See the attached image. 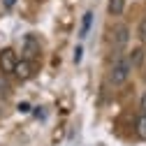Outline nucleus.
<instances>
[{
  "label": "nucleus",
  "instance_id": "2eb2a0df",
  "mask_svg": "<svg viewBox=\"0 0 146 146\" xmlns=\"http://www.w3.org/2000/svg\"><path fill=\"white\" fill-rule=\"evenodd\" d=\"M144 77H146V74H144Z\"/></svg>",
  "mask_w": 146,
  "mask_h": 146
},
{
  "label": "nucleus",
  "instance_id": "423d86ee",
  "mask_svg": "<svg viewBox=\"0 0 146 146\" xmlns=\"http://www.w3.org/2000/svg\"><path fill=\"white\" fill-rule=\"evenodd\" d=\"M123 7H125V0H109V14L111 16H118V14H123Z\"/></svg>",
  "mask_w": 146,
  "mask_h": 146
},
{
  "label": "nucleus",
  "instance_id": "9d476101",
  "mask_svg": "<svg viewBox=\"0 0 146 146\" xmlns=\"http://www.w3.org/2000/svg\"><path fill=\"white\" fill-rule=\"evenodd\" d=\"M137 37H139V42H141V44H146V19H141V21H139Z\"/></svg>",
  "mask_w": 146,
  "mask_h": 146
},
{
  "label": "nucleus",
  "instance_id": "1a4fd4ad",
  "mask_svg": "<svg viewBox=\"0 0 146 146\" xmlns=\"http://www.w3.org/2000/svg\"><path fill=\"white\" fill-rule=\"evenodd\" d=\"M137 135H139L141 139H146V116H144V114L137 118Z\"/></svg>",
  "mask_w": 146,
  "mask_h": 146
},
{
  "label": "nucleus",
  "instance_id": "4468645a",
  "mask_svg": "<svg viewBox=\"0 0 146 146\" xmlns=\"http://www.w3.org/2000/svg\"><path fill=\"white\" fill-rule=\"evenodd\" d=\"M14 3H16V0H3V5H5V7H12Z\"/></svg>",
  "mask_w": 146,
  "mask_h": 146
},
{
  "label": "nucleus",
  "instance_id": "20e7f679",
  "mask_svg": "<svg viewBox=\"0 0 146 146\" xmlns=\"http://www.w3.org/2000/svg\"><path fill=\"white\" fill-rule=\"evenodd\" d=\"M16 63H19V58H16L14 49H3V51H0V70H3L5 74H9V72H14Z\"/></svg>",
  "mask_w": 146,
  "mask_h": 146
},
{
  "label": "nucleus",
  "instance_id": "7ed1b4c3",
  "mask_svg": "<svg viewBox=\"0 0 146 146\" xmlns=\"http://www.w3.org/2000/svg\"><path fill=\"white\" fill-rule=\"evenodd\" d=\"M127 40H130V30H127V26L125 23H116L111 28V44L116 49H123L127 44Z\"/></svg>",
  "mask_w": 146,
  "mask_h": 146
},
{
  "label": "nucleus",
  "instance_id": "f03ea898",
  "mask_svg": "<svg viewBox=\"0 0 146 146\" xmlns=\"http://www.w3.org/2000/svg\"><path fill=\"white\" fill-rule=\"evenodd\" d=\"M40 51H42L40 40L35 37L33 33H28L26 37H23V42H21V53H23V58H26V60H35V58L40 56Z\"/></svg>",
  "mask_w": 146,
  "mask_h": 146
},
{
  "label": "nucleus",
  "instance_id": "f257e3e1",
  "mask_svg": "<svg viewBox=\"0 0 146 146\" xmlns=\"http://www.w3.org/2000/svg\"><path fill=\"white\" fill-rule=\"evenodd\" d=\"M130 72H132V65L130 60H127L125 56H118L111 65V70H109V81H111L114 86H121L127 81V77H130Z\"/></svg>",
  "mask_w": 146,
  "mask_h": 146
},
{
  "label": "nucleus",
  "instance_id": "39448f33",
  "mask_svg": "<svg viewBox=\"0 0 146 146\" xmlns=\"http://www.w3.org/2000/svg\"><path fill=\"white\" fill-rule=\"evenodd\" d=\"M14 74L19 77L21 81L30 79V77L35 74V60H26V58H21L19 63H16V67H14Z\"/></svg>",
  "mask_w": 146,
  "mask_h": 146
},
{
  "label": "nucleus",
  "instance_id": "6e6552de",
  "mask_svg": "<svg viewBox=\"0 0 146 146\" xmlns=\"http://www.w3.org/2000/svg\"><path fill=\"white\" fill-rule=\"evenodd\" d=\"M90 21H93V12H86V14H84V23H81V37H86V35H88Z\"/></svg>",
  "mask_w": 146,
  "mask_h": 146
},
{
  "label": "nucleus",
  "instance_id": "f8f14e48",
  "mask_svg": "<svg viewBox=\"0 0 146 146\" xmlns=\"http://www.w3.org/2000/svg\"><path fill=\"white\" fill-rule=\"evenodd\" d=\"M139 104H141V114H144V116H146V93H144V95H141V102H139Z\"/></svg>",
  "mask_w": 146,
  "mask_h": 146
},
{
  "label": "nucleus",
  "instance_id": "0eeeda50",
  "mask_svg": "<svg viewBox=\"0 0 146 146\" xmlns=\"http://www.w3.org/2000/svg\"><path fill=\"white\" fill-rule=\"evenodd\" d=\"M127 60H130V65L135 67V65H139L141 60H144V49H135L130 56H127Z\"/></svg>",
  "mask_w": 146,
  "mask_h": 146
},
{
  "label": "nucleus",
  "instance_id": "ddd939ff",
  "mask_svg": "<svg viewBox=\"0 0 146 146\" xmlns=\"http://www.w3.org/2000/svg\"><path fill=\"white\" fill-rule=\"evenodd\" d=\"M19 109H21V111H30V104H26V102H23V104H19Z\"/></svg>",
  "mask_w": 146,
  "mask_h": 146
},
{
  "label": "nucleus",
  "instance_id": "9b49d317",
  "mask_svg": "<svg viewBox=\"0 0 146 146\" xmlns=\"http://www.w3.org/2000/svg\"><path fill=\"white\" fill-rule=\"evenodd\" d=\"M81 53H84V51H81V46H77V49H74V63H79V60H81Z\"/></svg>",
  "mask_w": 146,
  "mask_h": 146
}]
</instances>
